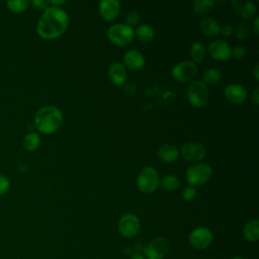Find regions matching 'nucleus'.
<instances>
[{
    "mask_svg": "<svg viewBox=\"0 0 259 259\" xmlns=\"http://www.w3.org/2000/svg\"><path fill=\"white\" fill-rule=\"evenodd\" d=\"M200 30L208 36H217L220 33V26L215 19L206 17L200 21Z\"/></svg>",
    "mask_w": 259,
    "mask_h": 259,
    "instance_id": "aec40b11",
    "label": "nucleus"
},
{
    "mask_svg": "<svg viewBox=\"0 0 259 259\" xmlns=\"http://www.w3.org/2000/svg\"><path fill=\"white\" fill-rule=\"evenodd\" d=\"M68 13L61 7L50 6L42 11L36 25L38 35L44 39H54L61 36L68 28Z\"/></svg>",
    "mask_w": 259,
    "mask_h": 259,
    "instance_id": "f257e3e1",
    "label": "nucleus"
},
{
    "mask_svg": "<svg viewBox=\"0 0 259 259\" xmlns=\"http://www.w3.org/2000/svg\"><path fill=\"white\" fill-rule=\"evenodd\" d=\"M62 111L53 105L39 108L34 115V126L40 133L49 135L56 132L62 124Z\"/></svg>",
    "mask_w": 259,
    "mask_h": 259,
    "instance_id": "f03ea898",
    "label": "nucleus"
},
{
    "mask_svg": "<svg viewBox=\"0 0 259 259\" xmlns=\"http://www.w3.org/2000/svg\"><path fill=\"white\" fill-rule=\"evenodd\" d=\"M31 4H32V6H33L35 9H37V10H42V11H45L48 7L51 6L50 1H47V0H33V1L31 2Z\"/></svg>",
    "mask_w": 259,
    "mask_h": 259,
    "instance_id": "473e14b6",
    "label": "nucleus"
},
{
    "mask_svg": "<svg viewBox=\"0 0 259 259\" xmlns=\"http://www.w3.org/2000/svg\"><path fill=\"white\" fill-rule=\"evenodd\" d=\"M243 236L248 242H256L259 238V222L254 219L249 221L243 229Z\"/></svg>",
    "mask_w": 259,
    "mask_h": 259,
    "instance_id": "6ab92c4d",
    "label": "nucleus"
},
{
    "mask_svg": "<svg viewBox=\"0 0 259 259\" xmlns=\"http://www.w3.org/2000/svg\"><path fill=\"white\" fill-rule=\"evenodd\" d=\"M252 30L254 32L255 35L259 34V17L256 16L254 21H253V25H252Z\"/></svg>",
    "mask_w": 259,
    "mask_h": 259,
    "instance_id": "c9c22d12",
    "label": "nucleus"
},
{
    "mask_svg": "<svg viewBox=\"0 0 259 259\" xmlns=\"http://www.w3.org/2000/svg\"><path fill=\"white\" fill-rule=\"evenodd\" d=\"M250 25L247 22H240L235 29V35L238 39L245 40L250 34Z\"/></svg>",
    "mask_w": 259,
    "mask_h": 259,
    "instance_id": "cd10ccee",
    "label": "nucleus"
},
{
    "mask_svg": "<svg viewBox=\"0 0 259 259\" xmlns=\"http://www.w3.org/2000/svg\"><path fill=\"white\" fill-rule=\"evenodd\" d=\"M98 10L104 20L111 21L118 15L120 4L117 0H101L98 4Z\"/></svg>",
    "mask_w": 259,
    "mask_h": 259,
    "instance_id": "2eb2a0df",
    "label": "nucleus"
},
{
    "mask_svg": "<svg viewBox=\"0 0 259 259\" xmlns=\"http://www.w3.org/2000/svg\"><path fill=\"white\" fill-rule=\"evenodd\" d=\"M65 3H66L65 0H52V1H50V4L52 6H57V7H60V5L65 4Z\"/></svg>",
    "mask_w": 259,
    "mask_h": 259,
    "instance_id": "e433bc0d",
    "label": "nucleus"
},
{
    "mask_svg": "<svg viewBox=\"0 0 259 259\" xmlns=\"http://www.w3.org/2000/svg\"><path fill=\"white\" fill-rule=\"evenodd\" d=\"M214 4V0H194L192 2V8L195 14L205 15L211 10Z\"/></svg>",
    "mask_w": 259,
    "mask_h": 259,
    "instance_id": "5701e85b",
    "label": "nucleus"
},
{
    "mask_svg": "<svg viewBox=\"0 0 259 259\" xmlns=\"http://www.w3.org/2000/svg\"><path fill=\"white\" fill-rule=\"evenodd\" d=\"M145 58L138 50H128L123 56V66L132 71H139L144 67Z\"/></svg>",
    "mask_w": 259,
    "mask_h": 259,
    "instance_id": "f3484780",
    "label": "nucleus"
},
{
    "mask_svg": "<svg viewBox=\"0 0 259 259\" xmlns=\"http://www.w3.org/2000/svg\"><path fill=\"white\" fill-rule=\"evenodd\" d=\"M108 77L113 85L121 86L127 79L126 68L119 62H113L108 67Z\"/></svg>",
    "mask_w": 259,
    "mask_h": 259,
    "instance_id": "dca6fc26",
    "label": "nucleus"
},
{
    "mask_svg": "<svg viewBox=\"0 0 259 259\" xmlns=\"http://www.w3.org/2000/svg\"><path fill=\"white\" fill-rule=\"evenodd\" d=\"M159 158L165 163H173L179 157V152L176 146L172 144H163L158 149Z\"/></svg>",
    "mask_w": 259,
    "mask_h": 259,
    "instance_id": "a211bd4d",
    "label": "nucleus"
},
{
    "mask_svg": "<svg viewBox=\"0 0 259 259\" xmlns=\"http://www.w3.org/2000/svg\"><path fill=\"white\" fill-rule=\"evenodd\" d=\"M251 98H252L255 105H257L259 103V88L258 87H256L253 90V92L251 93Z\"/></svg>",
    "mask_w": 259,
    "mask_h": 259,
    "instance_id": "f704fd0d",
    "label": "nucleus"
},
{
    "mask_svg": "<svg viewBox=\"0 0 259 259\" xmlns=\"http://www.w3.org/2000/svg\"><path fill=\"white\" fill-rule=\"evenodd\" d=\"M233 259H244V258H242V257H234Z\"/></svg>",
    "mask_w": 259,
    "mask_h": 259,
    "instance_id": "ea45409f",
    "label": "nucleus"
},
{
    "mask_svg": "<svg viewBox=\"0 0 259 259\" xmlns=\"http://www.w3.org/2000/svg\"><path fill=\"white\" fill-rule=\"evenodd\" d=\"M233 32V26L231 24H224L220 27V33H222L224 36H230Z\"/></svg>",
    "mask_w": 259,
    "mask_h": 259,
    "instance_id": "72a5a7b5",
    "label": "nucleus"
},
{
    "mask_svg": "<svg viewBox=\"0 0 259 259\" xmlns=\"http://www.w3.org/2000/svg\"><path fill=\"white\" fill-rule=\"evenodd\" d=\"M224 95L230 102L241 104L247 99L248 93L246 88L240 84H229L224 89Z\"/></svg>",
    "mask_w": 259,
    "mask_h": 259,
    "instance_id": "ddd939ff",
    "label": "nucleus"
},
{
    "mask_svg": "<svg viewBox=\"0 0 259 259\" xmlns=\"http://www.w3.org/2000/svg\"><path fill=\"white\" fill-rule=\"evenodd\" d=\"M213 170L210 165L205 163H195L188 167L185 177L189 185L197 186L206 183L212 177Z\"/></svg>",
    "mask_w": 259,
    "mask_h": 259,
    "instance_id": "7ed1b4c3",
    "label": "nucleus"
},
{
    "mask_svg": "<svg viewBox=\"0 0 259 259\" xmlns=\"http://www.w3.org/2000/svg\"><path fill=\"white\" fill-rule=\"evenodd\" d=\"M231 4L233 6V9L237 12V14L245 20L252 19L257 12L256 4L253 1L232 0Z\"/></svg>",
    "mask_w": 259,
    "mask_h": 259,
    "instance_id": "4468645a",
    "label": "nucleus"
},
{
    "mask_svg": "<svg viewBox=\"0 0 259 259\" xmlns=\"http://www.w3.org/2000/svg\"><path fill=\"white\" fill-rule=\"evenodd\" d=\"M130 259H145V257L142 254H140V253H135V254H133L131 256Z\"/></svg>",
    "mask_w": 259,
    "mask_h": 259,
    "instance_id": "4c0bfd02",
    "label": "nucleus"
},
{
    "mask_svg": "<svg viewBox=\"0 0 259 259\" xmlns=\"http://www.w3.org/2000/svg\"><path fill=\"white\" fill-rule=\"evenodd\" d=\"M197 66L192 61H182L176 64L172 69V77L180 83L191 81L197 74Z\"/></svg>",
    "mask_w": 259,
    "mask_h": 259,
    "instance_id": "6e6552de",
    "label": "nucleus"
},
{
    "mask_svg": "<svg viewBox=\"0 0 259 259\" xmlns=\"http://www.w3.org/2000/svg\"><path fill=\"white\" fill-rule=\"evenodd\" d=\"M231 56H233L237 60H241L246 56V49L243 46H237L232 49Z\"/></svg>",
    "mask_w": 259,
    "mask_h": 259,
    "instance_id": "2f4dec72",
    "label": "nucleus"
},
{
    "mask_svg": "<svg viewBox=\"0 0 259 259\" xmlns=\"http://www.w3.org/2000/svg\"><path fill=\"white\" fill-rule=\"evenodd\" d=\"M8 9L14 13H21L27 9L29 1L27 0H8L6 2Z\"/></svg>",
    "mask_w": 259,
    "mask_h": 259,
    "instance_id": "bb28decb",
    "label": "nucleus"
},
{
    "mask_svg": "<svg viewBox=\"0 0 259 259\" xmlns=\"http://www.w3.org/2000/svg\"><path fill=\"white\" fill-rule=\"evenodd\" d=\"M254 76L256 80H259V66L256 65L254 68Z\"/></svg>",
    "mask_w": 259,
    "mask_h": 259,
    "instance_id": "58836bf2",
    "label": "nucleus"
},
{
    "mask_svg": "<svg viewBox=\"0 0 259 259\" xmlns=\"http://www.w3.org/2000/svg\"><path fill=\"white\" fill-rule=\"evenodd\" d=\"M159 184L165 189V190H168V191H172V190H175L178 185H179V180L178 178L173 175V174H166L164 175L160 181H159Z\"/></svg>",
    "mask_w": 259,
    "mask_h": 259,
    "instance_id": "393cba45",
    "label": "nucleus"
},
{
    "mask_svg": "<svg viewBox=\"0 0 259 259\" xmlns=\"http://www.w3.org/2000/svg\"><path fill=\"white\" fill-rule=\"evenodd\" d=\"M40 137L36 132H30L26 134L22 139V146L26 151H34L39 147Z\"/></svg>",
    "mask_w": 259,
    "mask_h": 259,
    "instance_id": "4be33fe9",
    "label": "nucleus"
},
{
    "mask_svg": "<svg viewBox=\"0 0 259 259\" xmlns=\"http://www.w3.org/2000/svg\"><path fill=\"white\" fill-rule=\"evenodd\" d=\"M206 51L212 59L218 61H227L231 58L232 48L225 40L217 39L207 46Z\"/></svg>",
    "mask_w": 259,
    "mask_h": 259,
    "instance_id": "f8f14e48",
    "label": "nucleus"
},
{
    "mask_svg": "<svg viewBox=\"0 0 259 259\" xmlns=\"http://www.w3.org/2000/svg\"><path fill=\"white\" fill-rule=\"evenodd\" d=\"M221 79V74L218 69L209 68L207 69L203 74V83L207 85H214L217 84Z\"/></svg>",
    "mask_w": 259,
    "mask_h": 259,
    "instance_id": "a878e982",
    "label": "nucleus"
},
{
    "mask_svg": "<svg viewBox=\"0 0 259 259\" xmlns=\"http://www.w3.org/2000/svg\"><path fill=\"white\" fill-rule=\"evenodd\" d=\"M134 33L142 42H150L154 38V29L149 24H140Z\"/></svg>",
    "mask_w": 259,
    "mask_h": 259,
    "instance_id": "412c9836",
    "label": "nucleus"
},
{
    "mask_svg": "<svg viewBox=\"0 0 259 259\" xmlns=\"http://www.w3.org/2000/svg\"><path fill=\"white\" fill-rule=\"evenodd\" d=\"M135 36L133 27L125 23H116L107 29V37L116 46H127Z\"/></svg>",
    "mask_w": 259,
    "mask_h": 259,
    "instance_id": "423d86ee",
    "label": "nucleus"
},
{
    "mask_svg": "<svg viewBox=\"0 0 259 259\" xmlns=\"http://www.w3.org/2000/svg\"><path fill=\"white\" fill-rule=\"evenodd\" d=\"M182 198L186 201H191L192 199L195 198L196 196V189L191 186V185H188V186H185L182 190Z\"/></svg>",
    "mask_w": 259,
    "mask_h": 259,
    "instance_id": "c85d7f7f",
    "label": "nucleus"
},
{
    "mask_svg": "<svg viewBox=\"0 0 259 259\" xmlns=\"http://www.w3.org/2000/svg\"><path fill=\"white\" fill-rule=\"evenodd\" d=\"M170 250V243L164 237H158L152 240L145 248L144 255L147 259H163Z\"/></svg>",
    "mask_w": 259,
    "mask_h": 259,
    "instance_id": "0eeeda50",
    "label": "nucleus"
},
{
    "mask_svg": "<svg viewBox=\"0 0 259 259\" xmlns=\"http://www.w3.org/2000/svg\"><path fill=\"white\" fill-rule=\"evenodd\" d=\"M213 235L206 227H198L189 234V244L192 248L197 250L206 249L212 242Z\"/></svg>",
    "mask_w": 259,
    "mask_h": 259,
    "instance_id": "1a4fd4ad",
    "label": "nucleus"
},
{
    "mask_svg": "<svg viewBox=\"0 0 259 259\" xmlns=\"http://www.w3.org/2000/svg\"><path fill=\"white\" fill-rule=\"evenodd\" d=\"M125 20H126L125 24H127L131 27H133L134 25L138 24V22L140 21V14L137 11H131V12H128L126 14Z\"/></svg>",
    "mask_w": 259,
    "mask_h": 259,
    "instance_id": "c756f323",
    "label": "nucleus"
},
{
    "mask_svg": "<svg viewBox=\"0 0 259 259\" xmlns=\"http://www.w3.org/2000/svg\"><path fill=\"white\" fill-rule=\"evenodd\" d=\"M186 96L192 106L203 107L209 99V91L207 86L202 81L195 80L188 84Z\"/></svg>",
    "mask_w": 259,
    "mask_h": 259,
    "instance_id": "20e7f679",
    "label": "nucleus"
},
{
    "mask_svg": "<svg viewBox=\"0 0 259 259\" xmlns=\"http://www.w3.org/2000/svg\"><path fill=\"white\" fill-rule=\"evenodd\" d=\"M206 54V48L202 42L195 41L190 47V56L193 63H201L204 60Z\"/></svg>",
    "mask_w": 259,
    "mask_h": 259,
    "instance_id": "b1692460",
    "label": "nucleus"
},
{
    "mask_svg": "<svg viewBox=\"0 0 259 259\" xmlns=\"http://www.w3.org/2000/svg\"><path fill=\"white\" fill-rule=\"evenodd\" d=\"M180 154L188 162H199L205 158L206 152L204 147L197 142H187L182 145Z\"/></svg>",
    "mask_w": 259,
    "mask_h": 259,
    "instance_id": "9d476101",
    "label": "nucleus"
},
{
    "mask_svg": "<svg viewBox=\"0 0 259 259\" xmlns=\"http://www.w3.org/2000/svg\"><path fill=\"white\" fill-rule=\"evenodd\" d=\"M140 230V221L133 213L123 214L118 222V231L125 238L135 237Z\"/></svg>",
    "mask_w": 259,
    "mask_h": 259,
    "instance_id": "9b49d317",
    "label": "nucleus"
},
{
    "mask_svg": "<svg viewBox=\"0 0 259 259\" xmlns=\"http://www.w3.org/2000/svg\"><path fill=\"white\" fill-rule=\"evenodd\" d=\"M160 177L153 167L143 168L137 176V187L143 193H152L159 186Z\"/></svg>",
    "mask_w": 259,
    "mask_h": 259,
    "instance_id": "39448f33",
    "label": "nucleus"
},
{
    "mask_svg": "<svg viewBox=\"0 0 259 259\" xmlns=\"http://www.w3.org/2000/svg\"><path fill=\"white\" fill-rule=\"evenodd\" d=\"M10 187V180L6 175L0 174V196L4 195Z\"/></svg>",
    "mask_w": 259,
    "mask_h": 259,
    "instance_id": "7c9ffc66",
    "label": "nucleus"
}]
</instances>
